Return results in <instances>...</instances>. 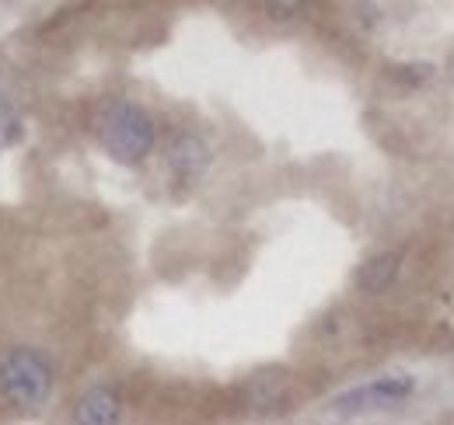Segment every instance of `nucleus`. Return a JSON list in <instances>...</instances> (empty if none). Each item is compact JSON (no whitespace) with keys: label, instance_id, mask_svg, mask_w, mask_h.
<instances>
[{"label":"nucleus","instance_id":"4","mask_svg":"<svg viewBox=\"0 0 454 425\" xmlns=\"http://www.w3.org/2000/svg\"><path fill=\"white\" fill-rule=\"evenodd\" d=\"M168 164L178 182H196V178L207 171V164H210V147H207L200 136L182 133V136L171 143Z\"/></svg>","mask_w":454,"mask_h":425},{"label":"nucleus","instance_id":"2","mask_svg":"<svg viewBox=\"0 0 454 425\" xmlns=\"http://www.w3.org/2000/svg\"><path fill=\"white\" fill-rule=\"evenodd\" d=\"M102 147L122 164H137L151 154L154 147V122L140 105L129 102H115L106 108L102 126H98Z\"/></svg>","mask_w":454,"mask_h":425},{"label":"nucleus","instance_id":"1","mask_svg":"<svg viewBox=\"0 0 454 425\" xmlns=\"http://www.w3.org/2000/svg\"><path fill=\"white\" fill-rule=\"evenodd\" d=\"M0 394L21 408H39L53 394V367L39 349H14L0 359Z\"/></svg>","mask_w":454,"mask_h":425},{"label":"nucleus","instance_id":"3","mask_svg":"<svg viewBox=\"0 0 454 425\" xmlns=\"http://www.w3.org/2000/svg\"><path fill=\"white\" fill-rule=\"evenodd\" d=\"M412 376L405 373H388V376H378L371 383H360L353 390L340 394L333 401V412L340 415H360V412H374V408H388V405H398L412 394Z\"/></svg>","mask_w":454,"mask_h":425},{"label":"nucleus","instance_id":"7","mask_svg":"<svg viewBox=\"0 0 454 425\" xmlns=\"http://www.w3.org/2000/svg\"><path fill=\"white\" fill-rule=\"evenodd\" d=\"M14 126H18V119H14V112L0 102V147L14 136Z\"/></svg>","mask_w":454,"mask_h":425},{"label":"nucleus","instance_id":"6","mask_svg":"<svg viewBox=\"0 0 454 425\" xmlns=\"http://www.w3.org/2000/svg\"><path fill=\"white\" fill-rule=\"evenodd\" d=\"M398 262H402L398 251H381V255L367 259L364 266L356 268V286H360L364 293H385V290L395 282Z\"/></svg>","mask_w":454,"mask_h":425},{"label":"nucleus","instance_id":"5","mask_svg":"<svg viewBox=\"0 0 454 425\" xmlns=\"http://www.w3.org/2000/svg\"><path fill=\"white\" fill-rule=\"evenodd\" d=\"M119 419H122V405L109 387L88 390L74 408V425H119Z\"/></svg>","mask_w":454,"mask_h":425}]
</instances>
